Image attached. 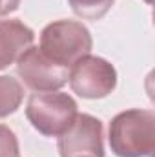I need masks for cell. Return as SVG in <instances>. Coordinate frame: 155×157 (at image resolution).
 <instances>
[{"label": "cell", "instance_id": "cell-1", "mask_svg": "<svg viewBox=\"0 0 155 157\" xmlns=\"http://www.w3.org/2000/svg\"><path fill=\"white\" fill-rule=\"evenodd\" d=\"M110 146L117 157H153L155 113L152 110H126L110 122Z\"/></svg>", "mask_w": 155, "mask_h": 157}, {"label": "cell", "instance_id": "cell-2", "mask_svg": "<svg viewBox=\"0 0 155 157\" xmlns=\"http://www.w3.org/2000/svg\"><path fill=\"white\" fill-rule=\"evenodd\" d=\"M40 51L55 64L71 68L78 59L89 55L93 39L89 29L77 20H57L40 33Z\"/></svg>", "mask_w": 155, "mask_h": 157}, {"label": "cell", "instance_id": "cell-3", "mask_svg": "<svg viewBox=\"0 0 155 157\" xmlns=\"http://www.w3.org/2000/svg\"><path fill=\"white\" fill-rule=\"evenodd\" d=\"M77 113L75 99L60 91L33 93L26 108V117L31 126L46 137L62 135L71 126Z\"/></svg>", "mask_w": 155, "mask_h": 157}, {"label": "cell", "instance_id": "cell-4", "mask_svg": "<svg viewBox=\"0 0 155 157\" xmlns=\"http://www.w3.org/2000/svg\"><path fill=\"white\" fill-rule=\"evenodd\" d=\"M71 90L82 99H104L117 86V71L102 57L86 55L70 68Z\"/></svg>", "mask_w": 155, "mask_h": 157}, {"label": "cell", "instance_id": "cell-5", "mask_svg": "<svg viewBox=\"0 0 155 157\" xmlns=\"http://www.w3.org/2000/svg\"><path fill=\"white\" fill-rule=\"evenodd\" d=\"M104 128L100 119L77 113L71 126L59 135L60 157H104Z\"/></svg>", "mask_w": 155, "mask_h": 157}, {"label": "cell", "instance_id": "cell-6", "mask_svg": "<svg viewBox=\"0 0 155 157\" xmlns=\"http://www.w3.org/2000/svg\"><path fill=\"white\" fill-rule=\"evenodd\" d=\"M17 73L22 78V82L37 91H57L68 82V73L70 70L64 66L55 64L51 59H47L40 48L31 46L26 49L18 60H17Z\"/></svg>", "mask_w": 155, "mask_h": 157}, {"label": "cell", "instance_id": "cell-7", "mask_svg": "<svg viewBox=\"0 0 155 157\" xmlns=\"http://www.w3.org/2000/svg\"><path fill=\"white\" fill-rule=\"evenodd\" d=\"M35 33L20 20H0V70L17 62L33 46Z\"/></svg>", "mask_w": 155, "mask_h": 157}, {"label": "cell", "instance_id": "cell-8", "mask_svg": "<svg viewBox=\"0 0 155 157\" xmlns=\"http://www.w3.org/2000/svg\"><path fill=\"white\" fill-rule=\"evenodd\" d=\"M24 101L20 80L11 75H0V119L15 113Z\"/></svg>", "mask_w": 155, "mask_h": 157}, {"label": "cell", "instance_id": "cell-9", "mask_svg": "<svg viewBox=\"0 0 155 157\" xmlns=\"http://www.w3.org/2000/svg\"><path fill=\"white\" fill-rule=\"evenodd\" d=\"M73 13L86 20H100L115 4V0H68Z\"/></svg>", "mask_w": 155, "mask_h": 157}, {"label": "cell", "instance_id": "cell-10", "mask_svg": "<svg viewBox=\"0 0 155 157\" xmlns=\"http://www.w3.org/2000/svg\"><path fill=\"white\" fill-rule=\"evenodd\" d=\"M0 157H20L17 135L4 124H0Z\"/></svg>", "mask_w": 155, "mask_h": 157}, {"label": "cell", "instance_id": "cell-11", "mask_svg": "<svg viewBox=\"0 0 155 157\" xmlns=\"http://www.w3.org/2000/svg\"><path fill=\"white\" fill-rule=\"evenodd\" d=\"M18 6H20V0H0V17H6L17 11Z\"/></svg>", "mask_w": 155, "mask_h": 157}]
</instances>
